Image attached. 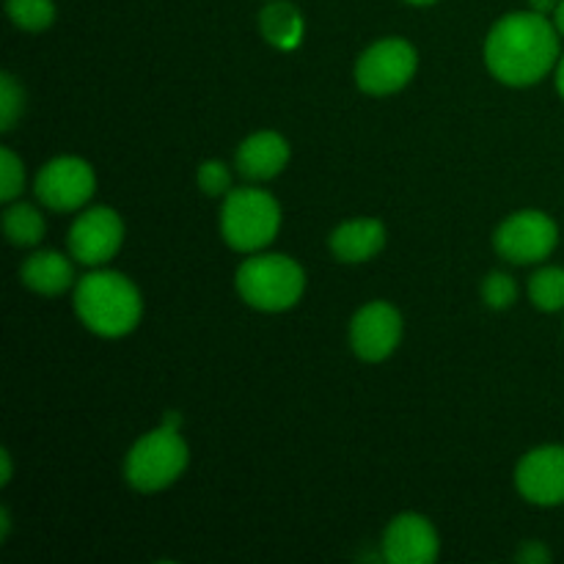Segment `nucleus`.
<instances>
[{
	"instance_id": "423d86ee",
	"label": "nucleus",
	"mask_w": 564,
	"mask_h": 564,
	"mask_svg": "<svg viewBox=\"0 0 564 564\" xmlns=\"http://www.w3.org/2000/svg\"><path fill=\"white\" fill-rule=\"evenodd\" d=\"M419 55L405 39H383L375 42L356 64V83L372 97H389L413 80Z\"/></svg>"
},
{
	"instance_id": "f257e3e1",
	"label": "nucleus",
	"mask_w": 564,
	"mask_h": 564,
	"mask_svg": "<svg viewBox=\"0 0 564 564\" xmlns=\"http://www.w3.org/2000/svg\"><path fill=\"white\" fill-rule=\"evenodd\" d=\"M560 61V31L538 11L501 17L485 42V64L505 86H534Z\"/></svg>"
},
{
	"instance_id": "9d476101",
	"label": "nucleus",
	"mask_w": 564,
	"mask_h": 564,
	"mask_svg": "<svg viewBox=\"0 0 564 564\" xmlns=\"http://www.w3.org/2000/svg\"><path fill=\"white\" fill-rule=\"evenodd\" d=\"M402 339V314L391 303L372 301L350 323V345L369 364L386 361Z\"/></svg>"
},
{
	"instance_id": "7c9ffc66",
	"label": "nucleus",
	"mask_w": 564,
	"mask_h": 564,
	"mask_svg": "<svg viewBox=\"0 0 564 564\" xmlns=\"http://www.w3.org/2000/svg\"><path fill=\"white\" fill-rule=\"evenodd\" d=\"M408 3H413V6H430V3H435V0H408Z\"/></svg>"
},
{
	"instance_id": "aec40b11",
	"label": "nucleus",
	"mask_w": 564,
	"mask_h": 564,
	"mask_svg": "<svg viewBox=\"0 0 564 564\" xmlns=\"http://www.w3.org/2000/svg\"><path fill=\"white\" fill-rule=\"evenodd\" d=\"M22 108H25L22 86L17 83L14 75L3 72V75H0V130L9 132L11 127L17 124V119L22 116Z\"/></svg>"
},
{
	"instance_id": "ddd939ff",
	"label": "nucleus",
	"mask_w": 564,
	"mask_h": 564,
	"mask_svg": "<svg viewBox=\"0 0 564 564\" xmlns=\"http://www.w3.org/2000/svg\"><path fill=\"white\" fill-rule=\"evenodd\" d=\"M290 163V143L279 132H253L237 149V171L251 182H264L279 176Z\"/></svg>"
},
{
	"instance_id": "2eb2a0df",
	"label": "nucleus",
	"mask_w": 564,
	"mask_h": 564,
	"mask_svg": "<svg viewBox=\"0 0 564 564\" xmlns=\"http://www.w3.org/2000/svg\"><path fill=\"white\" fill-rule=\"evenodd\" d=\"M20 279L28 290L55 297L69 290L72 281H75V270L61 251H36L20 268Z\"/></svg>"
},
{
	"instance_id": "39448f33",
	"label": "nucleus",
	"mask_w": 564,
	"mask_h": 564,
	"mask_svg": "<svg viewBox=\"0 0 564 564\" xmlns=\"http://www.w3.org/2000/svg\"><path fill=\"white\" fill-rule=\"evenodd\" d=\"M187 460L191 455L180 430L160 427L135 441L124 460V477L141 494H158L182 477Z\"/></svg>"
},
{
	"instance_id": "20e7f679",
	"label": "nucleus",
	"mask_w": 564,
	"mask_h": 564,
	"mask_svg": "<svg viewBox=\"0 0 564 564\" xmlns=\"http://www.w3.org/2000/svg\"><path fill=\"white\" fill-rule=\"evenodd\" d=\"M281 226V207L268 191L240 187L224 196L220 235L235 251L257 253L275 240Z\"/></svg>"
},
{
	"instance_id": "4468645a",
	"label": "nucleus",
	"mask_w": 564,
	"mask_h": 564,
	"mask_svg": "<svg viewBox=\"0 0 564 564\" xmlns=\"http://www.w3.org/2000/svg\"><path fill=\"white\" fill-rule=\"evenodd\" d=\"M386 246V226L375 218H356L336 226L330 235V251L339 262L361 264L378 257Z\"/></svg>"
},
{
	"instance_id": "f8f14e48",
	"label": "nucleus",
	"mask_w": 564,
	"mask_h": 564,
	"mask_svg": "<svg viewBox=\"0 0 564 564\" xmlns=\"http://www.w3.org/2000/svg\"><path fill=\"white\" fill-rule=\"evenodd\" d=\"M438 551V532L416 512L397 516L383 534V560L389 564H433Z\"/></svg>"
},
{
	"instance_id": "a211bd4d",
	"label": "nucleus",
	"mask_w": 564,
	"mask_h": 564,
	"mask_svg": "<svg viewBox=\"0 0 564 564\" xmlns=\"http://www.w3.org/2000/svg\"><path fill=\"white\" fill-rule=\"evenodd\" d=\"M529 297L540 312L564 308V268H543L529 279Z\"/></svg>"
},
{
	"instance_id": "f3484780",
	"label": "nucleus",
	"mask_w": 564,
	"mask_h": 564,
	"mask_svg": "<svg viewBox=\"0 0 564 564\" xmlns=\"http://www.w3.org/2000/svg\"><path fill=\"white\" fill-rule=\"evenodd\" d=\"M3 229L14 246L31 248L42 242L44 237V218L36 207L31 204H11L3 213Z\"/></svg>"
},
{
	"instance_id": "f03ea898",
	"label": "nucleus",
	"mask_w": 564,
	"mask_h": 564,
	"mask_svg": "<svg viewBox=\"0 0 564 564\" xmlns=\"http://www.w3.org/2000/svg\"><path fill=\"white\" fill-rule=\"evenodd\" d=\"M75 312L91 334L119 339L141 323L143 301L138 286L116 270H94L75 286Z\"/></svg>"
},
{
	"instance_id": "412c9836",
	"label": "nucleus",
	"mask_w": 564,
	"mask_h": 564,
	"mask_svg": "<svg viewBox=\"0 0 564 564\" xmlns=\"http://www.w3.org/2000/svg\"><path fill=\"white\" fill-rule=\"evenodd\" d=\"M25 185V165L11 149H0V198L14 202Z\"/></svg>"
},
{
	"instance_id": "a878e982",
	"label": "nucleus",
	"mask_w": 564,
	"mask_h": 564,
	"mask_svg": "<svg viewBox=\"0 0 564 564\" xmlns=\"http://www.w3.org/2000/svg\"><path fill=\"white\" fill-rule=\"evenodd\" d=\"M529 3H532V11H538V14H551V11H556L560 0H529Z\"/></svg>"
},
{
	"instance_id": "dca6fc26",
	"label": "nucleus",
	"mask_w": 564,
	"mask_h": 564,
	"mask_svg": "<svg viewBox=\"0 0 564 564\" xmlns=\"http://www.w3.org/2000/svg\"><path fill=\"white\" fill-rule=\"evenodd\" d=\"M259 31L273 47L295 50L303 39V17L292 3L275 0V3L264 6L259 14Z\"/></svg>"
},
{
	"instance_id": "cd10ccee",
	"label": "nucleus",
	"mask_w": 564,
	"mask_h": 564,
	"mask_svg": "<svg viewBox=\"0 0 564 564\" xmlns=\"http://www.w3.org/2000/svg\"><path fill=\"white\" fill-rule=\"evenodd\" d=\"M554 25H556V31L564 36V0H560V6H556V11H554Z\"/></svg>"
},
{
	"instance_id": "7ed1b4c3",
	"label": "nucleus",
	"mask_w": 564,
	"mask_h": 564,
	"mask_svg": "<svg viewBox=\"0 0 564 564\" xmlns=\"http://www.w3.org/2000/svg\"><path fill=\"white\" fill-rule=\"evenodd\" d=\"M237 292L248 306L259 312H286L301 301L306 273L284 253H259L237 268Z\"/></svg>"
},
{
	"instance_id": "c85d7f7f",
	"label": "nucleus",
	"mask_w": 564,
	"mask_h": 564,
	"mask_svg": "<svg viewBox=\"0 0 564 564\" xmlns=\"http://www.w3.org/2000/svg\"><path fill=\"white\" fill-rule=\"evenodd\" d=\"M0 527H3V540H6V538H9V532H11L9 510H0Z\"/></svg>"
},
{
	"instance_id": "c756f323",
	"label": "nucleus",
	"mask_w": 564,
	"mask_h": 564,
	"mask_svg": "<svg viewBox=\"0 0 564 564\" xmlns=\"http://www.w3.org/2000/svg\"><path fill=\"white\" fill-rule=\"evenodd\" d=\"M556 88H560L564 97V58H560V64H556Z\"/></svg>"
},
{
	"instance_id": "bb28decb",
	"label": "nucleus",
	"mask_w": 564,
	"mask_h": 564,
	"mask_svg": "<svg viewBox=\"0 0 564 564\" xmlns=\"http://www.w3.org/2000/svg\"><path fill=\"white\" fill-rule=\"evenodd\" d=\"M163 427H169V430H180L182 427V416L176 411H169L165 413V424Z\"/></svg>"
},
{
	"instance_id": "1a4fd4ad",
	"label": "nucleus",
	"mask_w": 564,
	"mask_h": 564,
	"mask_svg": "<svg viewBox=\"0 0 564 564\" xmlns=\"http://www.w3.org/2000/svg\"><path fill=\"white\" fill-rule=\"evenodd\" d=\"M124 242V224L110 207H91L77 215L69 229V253L80 264L102 268L119 253Z\"/></svg>"
},
{
	"instance_id": "4be33fe9",
	"label": "nucleus",
	"mask_w": 564,
	"mask_h": 564,
	"mask_svg": "<svg viewBox=\"0 0 564 564\" xmlns=\"http://www.w3.org/2000/svg\"><path fill=\"white\" fill-rule=\"evenodd\" d=\"M482 297L490 308H510L518 301V284L507 273H490L482 284Z\"/></svg>"
},
{
	"instance_id": "393cba45",
	"label": "nucleus",
	"mask_w": 564,
	"mask_h": 564,
	"mask_svg": "<svg viewBox=\"0 0 564 564\" xmlns=\"http://www.w3.org/2000/svg\"><path fill=\"white\" fill-rule=\"evenodd\" d=\"M0 466H3V471H0V485H9L11 477H14V466H11V455L9 452H0Z\"/></svg>"
},
{
	"instance_id": "0eeeda50",
	"label": "nucleus",
	"mask_w": 564,
	"mask_h": 564,
	"mask_svg": "<svg viewBox=\"0 0 564 564\" xmlns=\"http://www.w3.org/2000/svg\"><path fill=\"white\" fill-rule=\"evenodd\" d=\"M556 242H560V229L551 215L540 213V209H521V213L510 215L494 235L499 257L516 264L543 262L554 253Z\"/></svg>"
},
{
	"instance_id": "6ab92c4d",
	"label": "nucleus",
	"mask_w": 564,
	"mask_h": 564,
	"mask_svg": "<svg viewBox=\"0 0 564 564\" xmlns=\"http://www.w3.org/2000/svg\"><path fill=\"white\" fill-rule=\"evenodd\" d=\"M6 14L20 31H47L55 20L53 0H6Z\"/></svg>"
},
{
	"instance_id": "9b49d317",
	"label": "nucleus",
	"mask_w": 564,
	"mask_h": 564,
	"mask_svg": "<svg viewBox=\"0 0 564 564\" xmlns=\"http://www.w3.org/2000/svg\"><path fill=\"white\" fill-rule=\"evenodd\" d=\"M516 485L532 505H564V446H540L529 452L518 463Z\"/></svg>"
},
{
	"instance_id": "6e6552de",
	"label": "nucleus",
	"mask_w": 564,
	"mask_h": 564,
	"mask_svg": "<svg viewBox=\"0 0 564 564\" xmlns=\"http://www.w3.org/2000/svg\"><path fill=\"white\" fill-rule=\"evenodd\" d=\"M36 198L53 213H75L97 191L94 169L80 158H55L36 174Z\"/></svg>"
},
{
	"instance_id": "b1692460",
	"label": "nucleus",
	"mask_w": 564,
	"mask_h": 564,
	"mask_svg": "<svg viewBox=\"0 0 564 564\" xmlns=\"http://www.w3.org/2000/svg\"><path fill=\"white\" fill-rule=\"evenodd\" d=\"M551 560V551L545 549L543 543L532 540V543H523L521 551H518V562L523 564H545Z\"/></svg>"
},
{
	"instance_id": "5701e85b",
	"label": "nucleus",
	"mask_w": 564,
	"mask_h": 564,
	"mask_svg": "<svg viewBox=\"0 0 564 564\" xmlns=\"http://www.w3.org/2000/svg\"><path fill=\"white\" fill-rule=\"evenodd\" d=\"M198 187H202L207 196H229L231 193V174L220 160H207V163L198 165Z\"/></svg>"
}]
</instances>
